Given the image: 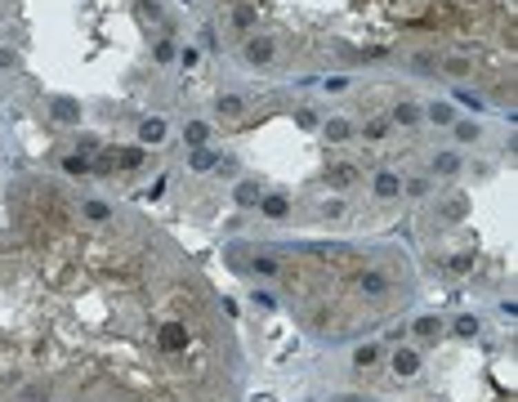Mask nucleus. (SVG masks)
I'll return each mask as SVG.
<instances>
[{"instance_id": "4", "label": "nucleus", "mask_w": 518, "mask_h": 402, "mask_svg": "<svg viewBox=\"0 0 518 402\" xmlns=\"http://www.w3.org/2000/svg\"><path fill=\"white\" fill-rule=\"evenodd\" d=\"M326 402H393V398H380V394H335Z\"/></svg>"}, {"instance_id": "2", "label": "nucleus", "mask_w": 518, "mask_h": 402, "mask_svg": "<svg viewBox=\"0 0 518 402\" xmlns=\"http://www.w3.org/2000/svg\"><path fill=\"white\" fill-rule=\"evenodd\" d=\"M518 0H188L223 72L281 81H407L487 117L518 108Z\"/></svg>"}, {"instance_id": "3", "label": "nucleus", "mask_w": 518, "mask_h": 402, "mask_svg": "<svg viewBox=\"0 0 518 402\" xmlns=\"http://www.w3.org/2000/svg\"><path fill=\"white\" fill-rule=\"evenodd\" d=\"M228 268L259 286L304 335L353 344L420 304V264L393 237H237Z\"/></svg>"}, {"instance_id": "1", "label": "nucleus", "mask_w": 518, "mask_h": 402, "mask_svg": "<svg viewBox=\"0 0 518 402\" xmlns=\"http://www.w3.org/2000/svg\"><path fill=\"white\" fill-rule=\"evenodd\" d=\"M250 353L206 264L135 197L0 170V402H246Z\"/></svg>"}]
</instances>
